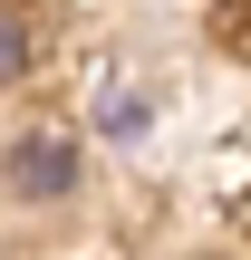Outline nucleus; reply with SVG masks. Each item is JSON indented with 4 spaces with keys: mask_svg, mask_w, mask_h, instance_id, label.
Masks as SVG:
<instances>
[{
    "mask_svg": "<svg viewBox=\"0 0 251 260\" xmlns=\"http://www.w3.org/2000/svg\"><path fill=\"white\" fill-rule=\"evenodd\" d=\"M10 183L48 203V193H68V183H77V154H68L58 135H29V145H10Z\"/></svg>",
    "mask_w": 251,
    "mask_h": 260,
    "instance_id": "obj_1",
    "label": "nucleus"
},
{
    "mask_svg": "<svg viewBox=\"0 0 251 260\" xmlns=\"http://www.w3.org/2000/svg\"><path fill=\"white\" fill-rule=\"evenodd\" d=\"M19 68H29V19H19V10H0V87H10Z\"/></svg>",
    "mask_w": 251,
    "mask_h": 260,
    "instance_id": "obj_2",
    "label": "nucleus"
}]
</instances>
